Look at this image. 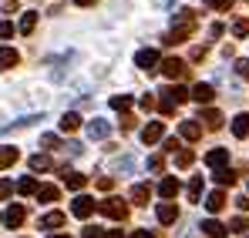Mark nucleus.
I'll return each instance as SVG.
<instances>
[{"mask_svg": "<svg viewBox=\"0 0 249 238\" xmlns=\"http://www.w3.org/2000/svg\"><path fill=\"white\" fill-rule=\"evenodd\" d=\"M182 101H189V91H185L182 84H172V87L162 91V104H159V111H162V114H172Z\"/></svg>", "mask_w": 249, "mask_h": 238, "instance_id": "nucleus-1", "label": "nucleus"}, {"mask_svg": "<svg viewBox=\"0 0 249 238\" xmlns=\"http://www.w3.org/2000/svg\"><path fill=\"white\" fill-rule=\"evenodd\" d=\"M98 211L108 215V218H115V222H124V218H128V201L118 198V195H111V198L98 201Z\"/></svg>", "mask_w": 249, "mask_h": 238, "instance_id": "nucleus-2", "label": "nucleus"}, {"mask_svg": "<svg viewBox=\"0 0 249 238\" xmlns=\"http://www.w3.org/2000/svg\"><path fill=\"white\" fill-rule=\"evenodd\" d=\"M135 67H142V71H155V67H159V50L142 47V50L135 54Z\"/></svg>", "mask_w": 249, "mask_h": 238, "instance_id": "nucleus-3", "label": "nucleus"}, {"mask_svg": "<svg viewBox=\"0 0 249 238\" xmlns=\"http://www.w3.org/2000/svg\"><path fill=\"white\" fill-rule=\"evenodd\" d=\"M185 71H189V67H185V61H178V57H165V61H162V74L172 78V80L185 78Z\"/></svg>", "mask_w": 249, "mask_h": 238, "instance_id": "nucleus-4", "label": "nucleus"}, {"mask_svg": "<svg viewBox=\"0 0 249 238\" xmlns=\"http://www.w3.org/2000/svg\"><path fill=\"white\" fill-rule=\"evenodd\" d=\"M192 31H196V24H175V27L165 34V44H168V47H175V44L189 40V34H192Z\"/></svg>", "mask_w": 249, "mask_h": 238, "instance_id": "nucleus-5", "label": "nucleus"}, {"mask_svg": "<svg viewBox=\"0 0 249 238\" xmlns=\"http://www.w3.org/2000/svg\"><path fill=\"white\" fill-rule=\"evenodd\" d=\"M162 134H165V124H162V121H148V124L142 127V141H145V144L162 141Z\"/></svg>", "mask_w": 249, "mask_h": 238, "instance_id": "nucleus-6", "label": "nucleus"}, {"mask_svg": "<svg viewBox=\"0 0 249 238\" xmlns=\"http://www.w3.org/2000/svg\"><path fill=\"white\" fill-rule=\"evenodd\" d=\"M24 218H27V208H24V205H10V208H7V215H3L7 228H20V225H24Z\"/></svg>", "mask_w": 249, "mask_h": 238, "instance_id": "nucleus-7", "label": "nucleus"}, {"mask_svg": "<svg viewBox=\"0 0 249 238\" xmlns=\"http://www.w3.org/2000/svg\"><path fill=\"white\" fill-rule=\"evenodd\" d=\"M94 208H98V205H94V198H88V195H78V198L71 201V211H74L78 218H88Z\"/></svg>", "mask_w": 249, "mask_h": 238, "instance_id": "nucleus-8", "label": "nucleus"}, {"mask_svg": "<svg viewBox=\"0 0 249 238\" xmlns=\"http://www.w3.org/2000/svg\"><path fill=\"white\" fill-rule=\"evenodd\" d=\"M88 134H91L94 141H101V138H108V134H111V124H108V121H101V118H94V121H88Z\"/></svg>", "mask_w": 249, "mask_h": 238, "instance_id": "nucleus-9", "label": "nucleus"}, {"mask_svg": "<svg viewBox=\"0 0 249 238\" xmlns=\"http://www.w3.org/2000/svg\"><path fill=\"white\" fill-rule=\"evenodd\" d=\"M226 161H229V151H226V148H212V151L206 155V164H209V168H215V171H222Z\"/></svg>", "mask_w": 249, "mask_h": 238, "instance_id": "nucleus-10", "label": "nucleus"}, {"mask_svg": "<svg viewBox=\"0 0 249 238\" xmlns=\"http://www.w3.org/2000/svg\"><path fill=\"white\" fill-rule=\"evenodd\" d=\"M202 232H206L209 238H226L229 225H222V222H215V218H206V222H202Z\"/></svg>", "mask_w": 249, "mask_h": 238, "instance_id": "nucleus-11", "label": "nucleus"}, {"mask_svg": "<svg viewBox=\"0 0 249 238\" xmlns=\"http://www.w3.org/2000/svg\"><path fill=\"white\" fill-rule=\"evenodd\" d=\"M212 94H215V91H212V84H196V87L189 91V97H192V101H199V104H209V101H212Z\"/></svg>", "mask_w": 249, "mask_h": 238, "instance_id": "nucleus-12", "label": "nucleus"}, {"mask_svg": "<svg viewBox=\"0 0 249 238\" xmlns=\"http://www.w3.org/2000/svg\"><path fill=\"white\" fill-rule=\"evenodd\" d=\"M178 134H182L185 141H199V138H202V127H199L196 121H182V124H178Z\"/></svg>", "mask_w": 249, "mask_h": 238, "instance_id": "nucleus-13", "label": "nucleus"}, {"mask_svg": "<svg viewBox=\"0 0 249 238\" xmlns=\"http://www.w3.org/2000/svg\"><path fill=\"white\" fill-rule=\"evenodd\" d=\"M155 215H159V222H162V225H172V222H175V218H178V208H175V205H172V201H162V205H159V211H155Z\"/></svg>", "mask_w": 249, "mask_h": 238, "instance_id": "nucleus-14", "label": "nucleus"}, {"mask_svg": "<svg viewBox=\"0 0 249 238\" xmlns=\"http://www.w3.org/2000/svg\"><path fill=\"white\" fill-rule=\"evenodd\" d=\"M206 208L212 211V215H215V211H222V208H226V191H219V188H215V191H209V195H206Z\"/></svg>", "mask_w": 249, "mask_h": 238, "instance_id": "nucleus-15", "label": "nucleus"}, {"mask_svg": "<svg viewBox=\"0 0 249 238\" xmlns=\"http://www.w3.org/2000/svg\"><path fill=\"white\" fill-rule=\"evenodd\" d=\"M159 195L165 201H172L178 195V181H175V178H162V181H159Z\"/></svg>", "mask_w": 249, "mask_h": 238, "instance_id": "nucleus-16", "label": "nucleus"}, {"mask_svg": "<svg viewBox=\"0 0 249 238\" xmlns=\"http://www.w3.org/2000/svg\"><path fill=\"white\" fill-rule=\"evenodd\" d=\"M37 225H41V228H61V225H64V211H57V208H54V211H47Z\"/></svg>", "mask_w": 249, "mask_h": 238, "instance_id": "nucleus-17", "label": "nucleus"}, {"mask_svg": "<svg viewBox=\"0 0 249 238\" xmlns=\"http://www.w3.org/2000/svg\"><path fill=\"white\" fill-rule=\"evenodd\" d=\"M37 198H41L44 205H54V201L61 198V188H57V185H41V191H37Z\"/></svg>", "mask_w": 249, "mask_h": 238, "instance_id": "nucleus-18", "label": "nucleus"}, {"mask_svg": "<svg viewBox=\"0 0 249 238\" xmlns=\"http://www.w3.org/2000/svg\"><path fill=\"white\" fill-rule=\"evenodd\" d=\"M64 185H68L71 191H81L84 185H88V178H84L81 171H68V175H64Z\"/></svg>", "mask_w": 249, "mask_h": 238, "instance_id": "nucleus-19", "label": "nucleus"}, {"mask_svg": "<svg viewBox=\"0 0 249 238\" xmlns=\"http://www.w3.org/2000/svg\"><path fill=\"white\" fill-rule=\"evenodd\" d=\"M78 127H81V114H78V111H68V114L61 118V131L71 134V131H78Z\"/></svg>", "mask_w": 249, "mask_h": 238, "instance_id": "nucleus-20", "label": "nucleus"}, {"mask_svg": "<svg viewBox=\"0 0 249 238\" xmlns=\"http://www.w3.org/2000/svg\"><path fill=\"white\" fill-rule=\"evenodd\" d=\"M17 191H20V195H37V191H41V185H37L31 175H24V178L17 181Z\"/></svg>", "mask_w": 249, "mask_h": 238, "instance_id": "nucleus-21", "label": "nucleus"}, {"mask_svg": "<svg viewBox=\"0 0 249 238\" xmlns=\"http://www.w3.org/2000/svg\"><path fill=\"white\" fill-rule=\"evenodd\" d=\"M17 61H20V54L14 47H0V67H17Z\"/></svg>", "mask_w": 249, "mask_h": 238, "instance_id": "nucleus-22", "label": "nucleus"}, {"mask_svg": "<svg viewBox=\"0 0 249 238\" xmlns=\"http://www.w3.org/2000/svg\"><path fill=\"white\" fill-rule=\"evenodd\" d=\"M232 134L236 138H246L249 134V114H236L232 118Z\"/></svg>", "mask_w": 249, "mask_h": 238, "instance_id": "nucleus-23", "label": "nucleus"}, {"mask_svg": "<svg viewBox=\"0 0 249 238\" xmlns=\"http://www.w3.org/2000/svg\"><path fill=\"white\" fill-rule=\"evenodd\" d=\"M202 121H206V127H212V131H219V127H222V114H219V111H212V108L202 111Z\"/></svg>", "mask_w": 249, "mask_h": 238, "instance_id": "nucleus-24", "label": "nucleus"}, {"mask_svg": "<svg viewBox=\"0 0 249 238\" xmlns=\"http://www.w3.org/2000/svg\"><path fill=\"white\" fill-rule=\"evenodd\" d=\"M148 195H152L148 185H135V188H131V201H135V205H148Z\"/></svg>", "mask_w": 249, "mask_h": 238, "instance_id": "nucleus-25", "label": "nucleus"}, {"mask_svg": "<svg viewBox=\"0 0 249 238\" xmlns=\"http://www.w3.org/2000/svg\"><path fill=\"white\" fill-rule=\"evenodd\" d=\"M27 164H31L34 171H51V168H54V161L47 158V155H34V158L27 161Z\"/></svg>", "mask_w": 249, "mask_h": 238, "instance_id": "nucleus-26", "label": "nucleus"}, {"mask_svg": "<svg viewBox=\"0 0 249 238\" xmlns=\"http://www.w3.org/2000/svg\"><path fill=\"white\" fill-rule=\"evenodd\" d=\"M17 158H20V151H17V148H0V168H10Z\"/></svg>", "mask_w": 249, "mask_h": 238, "instance_id": "nucleus-27", "label": "nucleus"}, {"mask_svg": "<svg viewBox=\"0 0 249 238\" xmlns=\"http://www.w3.org/2000/svg\"><path fill=\"white\" fill-rule=\"evenodd\" d=\"M199 198H202V175H196L189 181V201H199Z\"/></svg>", "mask_w": 249, "mask_h": 238, "instance_id": "nucleus-28", "label": "nucleus"}, {"mask_svg": "<svg viewBox=\"0 0 249 238\" xmlns=\"http://www.w3.org/2000/svg\"><path fill=\"white\" fill-rule=\"evenodd\" d=\"M34 24H37V14H34V10L20 14V31H24V34H31V31H34Z\"/></svg>", "mask_w": 249, "mask_h": 238, "instance_id": "nucleus-29", "label": "nucleus"}, {"mask_svg": "<svg viewBox=\"0 0 249 238\" xmlns=\"http://www.w3.org/2000/svg\"><path fill=\"white\" fill-rule=\"evenodd\" d=\"M111 108H115V111H128V108H131V94H118V97H111Z\"/></svg>", "mask_w": 249, "mask_h": 238, "instance_id": "nucleus-30", "label": "nucleus"}, {"mask_svg": "<svg viewBox=\"0 0 249 238\" xmlns=\"http://www.w3.org/2000/svg\"><path fill=\"white\" fill-rule=\"evenodd\" d=\"M215 181H219V185H236V171L222 168V171H215Z\"/></svg>", "mask_w": 249, "mask_h": 238, "instance_id": "nucleus-31", "label": "nucleus"}, {"mask_svg": "<svg viewBox=\"0 0 249 238\" xmlns=\"http://www.w3.org/2000/svg\"><path fill=\"white\" fill-rule=\"evenodd\" d=\"M246 228H249V222H246V218H243V215L229 222V232H236V235H246Z\"/></svg>", "mask_w": 249, "mask_h": 238, "instance_id": "nucleus-32", "label": "nucleus"}, {"mask_svg": "<svg viewBox=\"0 0 249 238\" xmlns=\"http://www.w3.org/2000/svg\"><path fill=\"white\" fill-rule=\"evenodd\" d=\"M192 161H196V155H192V151H185V148H182V151L175 155V164H178V168H189Z\"/></svg>", "mask_w": 249, "mask_h": 238, "instance_id": "nucleus-33", "label": "nucleus"}, {"mask_svg": "<svg viewBox=\"0 0 249 238\" xmlns=\"http://www.w3.org/2000/svg\"><path fill=\"white\" fill-rule=\"evenodd\" d=\"M232 34H236V37H249V20H246V17L232 24Z\"/></svg>", "mask_w": 249, "mask_h": 238, "instance_id": "nucleus-34", "label": "nucleus"}, {"mask_svg": "<svg viewBox=\"0 0 249 238\" xmlns=\"http://www.w3.org/2000/svg\"><path fill=\"white\" fill-rule=\"evenodd\" d=\"M206 7H212V10H229L232 7V0H202Z\"/></svg>", "mask_w": 249, "mask_h": 238, "instance_id": "nucleus-35", "label": "nucleus"}, {"mask_svg": "<svg viewBox=\"0 0 249 238\" xmlns=\"http://www.w3.org/2000/svg\"><path fill=\"white\" fill-rule=\"evenodd\" d=\"M162 168H165V158L162 155H152L148 158V171H162Z\"/></svg>", "mask_w": 249, "mask_h": 238, "instance_id": "nucleus-36", "label": "nucleus"}, {"mask_svg": "<svg viewBox=\"0 0 249 238\" xmlns=\"http://www.w3.org/2000/svg\"><path fill=\"white\" fill-rule=\"evenodd\" d=\"M41 144H44V148H61V138H57V134H44Z\"/></svg>", "mask_w": 249, "mask_h": 238, "instance_id": "nucleus-37", "label": "nucleus"}, {"mask_svg": "<svg viewBox=\"0 0 249 238\" xmlns=\"http://www.w3.org/2000/svg\"><path fill=\"white\" fill-rule=\"evenodd\" d=\"M0 37H14V24H7V20H0Z\"/></svg>", "mask_w": 249, "mask_h": 238, "instance_id": "nucleus-38", "label": "nucleus"}, {"mask_svg": "<svg viewBox=\"0 0 249 238\" xmlns=\"http://www.w3.org/2000/svg\"><path fill=\"white\" fill-rule=\"evenodd\" d=\"M236 71H239V78L249 80V61H236Z\"/></svg>", "mask_w": 249, "mask_h": 238, "instance_id": "nucleus-39", "label": "nucleus"}, {"mask_svg": "<svg viewBox=\"0 0 249 238\" xmlns=\"http://www.w3.org/2000/svg\"><path fill=\"white\" fill-rule=\"evenodd\" d=\"M10 191H14V185L10 181H0V198H10Z\"/></svg>", "mask_w": 249, "mask_h": 238, "instance_id": "nucleus-40", "label": "nucleus"}, {"mask_svg": "<svg viewBox=\"0 0 249 238\" xmlns=\"http://www.w3.org/2000/svg\"><path fill=\"white\" fill-rule=\"evenodd\" d=\"M135 127V118L131 114H122V131H131Z\"/></svg>", "mask_w": 249, "mask_h": 238, "instance_id": "nucleus-41", "label": "nucleus"}, {"mask_svg": "<svg viewBox=\"0 0 249 238\" xmlns=\"http://www.w3.org/2000/svg\"><path fill=\"white\" fill-rule=\"evenodd\" d=\"M128 238H159V235H155V232H145V228H138V232H131Z\"/></svg>", "mask_w": 249, "mask_h": 238, "instance_id": "nucleus-42", "label": "nucleus"}, {"mask_svg": "<svg viewBox=\"0 0 249 238\" xmlns=\"http://www.w3.org/2000/svg\"><path fill=\"white\" fill-rule=\"evenodd\" d=\"M209 34H212V37H222V34H226V27H222V24H212V27H209Z\"/></svg>", "mask_w": 249, "mask_h": 238, "instance_id": "nucleus-43", "label": "nucleus"}, {"mask_svg": "<svg viewBox=\"0 0 249 238\" xmlns=\"http://www.w3.org/2000/svg\"><path fill=\"white\" fill-rule=\"evenodd\" d=\"M142 108H145V111H152V108H155V97H152V94H145V97H142Z\"/></svg>", "mask_w": 249, "mask_h": 238, "instance_id": "nucleus-44", "label": "nucleus"}, {"mask_svg": "<svg viewBox=\"0 0 249 238\" xmlns=\"http://www.w3.org/2000/svg\"><path fill=\"white\" fill-rule=\"evenodd\" d=\"M111 185H115V181H111V178H108V175H105V178H98V188H101V191H108V188H111Z\"/></svg>", "mask_w": 249, "mask_h": 238, "instance_id": "nucleus-45", "label": "nucleus"}, {"mask_svg": "<svg viewBox=\"0 0 249 238\" xmlns=\"http://www.w3.org/2000/svg\"><path fill=\"white\" fill-rule=\"evenodd\" d=\"M165 151H175V155H178L182 148H178V141H175V138H168V141H165Z\"/></svg>", "mask_w": 249, "mask_h": 238, "instance_id": "nucleus-46", "label": "nucleus"}, {"mask_svg": "<svg viewBox=\"0 0 249 238\" xmlns=\"http://www.w3.org/2000/svg\"><path fill=\"white\" fill-rule=\"evenodd\" d=\"M236 205H239V211H249V198H246V195H239V198H236Z\"/></svg>", "mask_w": 249, "mask_h": 238, "instance_id": "nucleus-47", "label": "nucleus"}, {"mask_svg": "<svg viewBox=\"0 0 249 238\" xmlns=\"http://www.w3.org/2000/svg\"><path fill=\"white\" fill-rule=\"evenodd\" d=\"M101 238H122V232H118V228H111V232H105Z\"/></svg>", "mask_w": 249, "mask_h": 238, "instance_id": "nucleus-48", "label": "nucleus"}, {"mask_svg": "<svg viewBox=\"0 0 249 238\" xmlns=\"http://www.w3.org/2000/svg\"><path fill=\"white\" fill-rule=\"evenodd\" d=\"M74 3H78V7H91L94 0H74Z\"/></svg>", "mask_w": 249, "mask_h": 238, "instance_id": "nucleus-49", "label": "nucleus"}, {"mask_svg": "<svg viewBox=\"0 0 249 238\" xmlns=\"http://www.w3.org/2000/svg\"><path fill=\"white\" fill-rule=\"evenodd\" d=\"M47 238H68V235H47Z\"/></svg>", "mask_w": 249, "mask_h": 238, "instance_id": "nucleus-50", "label": "nucleus"}, {"mask_svg": "<svg viewBox=\"0 0 249 238\" xmlns=\"http://www.w3.org/2000/svg\"><path fill=\"white\" fill-rule=\"evenodd\" d=\"M246 3H249V0H246Z\"/></svg>", "mask_w": 249, "mask_h": 238, "instance_id": "nucleus-51", "label": "nucleus"}]
</instances>
